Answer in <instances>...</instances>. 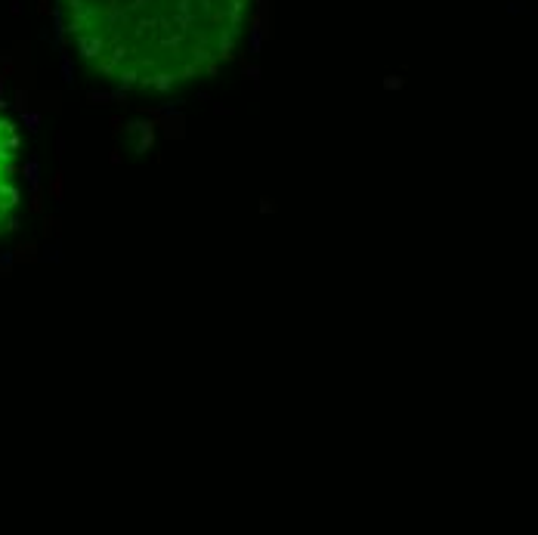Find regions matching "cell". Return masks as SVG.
I'll return each instance as SVG.
<instances>
[{"label":"cell","instance_id":"obj_1","mask_svg":"<svg viewBox=\"0 0 538 535\" xmlns=\"http://www.w3.org/2000/svg\"><path fill=\"white\" fill-rule=\"evenodd\" d=\"M254 0H53L72 53L133 93H173L238 56Z\"/></svg>","mask_w":538,"mask_h":535},{"label":"cell","instance_id":"obj_2","mask_svg":"<svg viewBox=\"0 0 538 535\" xmlns=\"http://www.w3.org/2000/svg\"><path fill=\"white\" fill-rule=\"evenodd\" d=\"M22 204V146L16 124L0 112V235L13 226Z\"/></svg>","mask_w":538,"mask_h":535}]
</instances>
